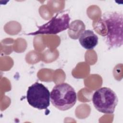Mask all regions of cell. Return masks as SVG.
<instances>
[{
	"label": "cell",
	"mask_w": 123,
	"mask_h": 123,
	"mask_svg": "<svg viewBox=\"0 0 123 123\" xmlns=\"http://www.w3.org/2000/svg\"><path fill=\"white\" fill-rule=\"evenodd\" d=\"M50 92L42 84L36 82L30 86L26 92L28 103L38 110L47 109L50 104Z\"/></svg>",
	"instance_id": "4"
},
{
	"label": "cell",
	"mask_w": 123,
	"mask_h": 123,
	"mask_svg": "<svg viewBox=\"0 0 123 123\" xmlns=\"http://www.w3.org/2000/svg\"><path fill=\"white\" fill-rule=\"evenodd\" d=\"M52 104L61 111L72 108L77 101V95L74 88L69 84L62 83L54 86L50 92Z\"/></svg>",
	"instance_id": "2"
},
{
	"label": "cell",
	"mask_w": 123,
	"mask_h": 123,
	"mask_svg": "<svg viewBox=\"0 0 123 123\" xmlns=\"http://www.w3.org/2000/svg\"><path fill=\"white\" fill-rule=\"evenodd\" d=\"M70 20V17L67 13L65 12H59L47 23L37 26V30L28 33L27 35L57 34L69 28Z\"/></svg>",
	"instance_id": "5"
},
{
	"label": "cell",
	"mask_w": 123,
	"mask_h": 123,
	"mask_svg": "<svg viewBox=\"0 0 123 123\" xmlns=\"http://www.w3.org/2000/svg\"><path fill=\"white\" fill-rule=\"evenodd\" d=\"M102 21L107 28L105 41L110 48H119L123 44V14L116 12H108L102 16Z\"/></svg>",
	"instance_id": "1"
},
{
	"label": "cell",
	"mask_w": 123,
	"mask_h": 123,
	"mask_svg": "<svg viewBox=\"0 0 123 123\" xmlns=\"http://www.w3.org/2000/svg\"><path fill=\"white\" fill-rule=\"evenodd\" d=\"M92 101L94 106L98 111L112 114L114 112L118 99L112 90L109 87H102L94 92Z\"/></svg>",
	"instance_id": "3"
},
{
	"label": "cell",
	"mask_w": 123,
	"mask_h": 123,
	"mask_svg": "<svg viewBox=\"0 0 123 123\" xmlns=\"http://www.w3.org/2000/svg\"><path fill=\"white\" fill-rule=\"evenodd\" d=\"M79 41L84 48L90 50L98 45V37L93 31L86 30L81 33L79 37Z\"/></svg>",
	"instance_id": "6"
}]
</instances>
